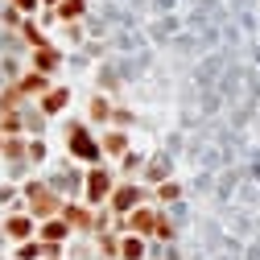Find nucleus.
<instances>
[{"mask_svg":"<svg viewBox=\"0 0 260 260\" xmlns=\"http://www.w3.org/2000/svg\"><path fill=\"white\" fill-rule=\"evenodd\" d=\"M29 203H34V211L38 215H50L58 203H54V194L50 190H42V186H29Z\"/></svg>","mask_w":260,"mask_h":260,"instance_id":"nucleus-1","label":"nucleus"},{"mask_svg":"<svg viewBox=\"0 0 260 260\" xmlns=\"http://www.w3.org/2000/svg\"><path fill=\"white\" fill-rule=\"evenodd\" d=\"M71 149L79 157H95V145H91V137L83 133V128H71Z\"/></svg>","mask_w":260,"mask_h":260,"instance_id":"nucleus-2","label":"nucleus"},{"mask_svg":"<svg viewBox=\"0 0 260 260\" xmlns=\"http://www.w3.org/2000/svg\"><path fill=\"white\" fill-rule=\"evenodd\" d=\"M87 190H91V199L100 203L104 194H108V174H104V170H95V174H91V182H87Z\"/></svg>","mask_w":260,"mask_h":260,"instance_id":"nucleus-3","label":"nucleus"},{"mask_svg":"<svg viewBox=\"0 0 260 260\" xmlns=\"http://www.w3.org/2000/svg\"><path fill=\"white\" fill-rule=\"evenodd\" d=\"M112 203H116V211H128V207H137V203H141V194H137L133 186H124V190L116 194V199H112Z\"/></svg>","mask_w":260,"mask_h":260,"instance_id":"nucleus-4","label":"nucleus"},{"mask_svg":"<svg viewBox=\"0 0 260 260\" xmlns=\"http://www.w3.org/2000/svg\"><path fill=\"white\" fill-rule=\"evenodd\" d=\"M153 227H157V215L153 211H137L133 215V232H153Z\"/></svg>","mask_w":260,"mask_h":260,"instance_id":"nucleus-5","label":"nucleus"},{"mask_svg":"<svg viewBox=\"0 0 260 260\" xmlns=\"http://www.w3.org/2000/svg\"><path fill=\"white\" fill-rule=\"evenodd\" d=\"M79 13H83V0H62V9H58L62 21H71V17H79Z\"/></svg>","mask_w":260,"mask_h":260,"instance_id":"nucleus-6","label":"nucleus"},{"mask_svg":"<svg viewBox=\"0 0 260 260\" xmlns=\"http://www.w3.org/2000/svg\"><path fill=\"white\" fill-rule=\"evenodd\" d=\"M67 108V91H50L46 95V112H62Z\"/></svg>","mask_w":260,"mask_h":260,"instance_id":"nucleus-7","label":"nucleus"},{"mask_svg":"<svg viewBox=\"0 0 260 260\" xmlns=\"http://www.w3.org/2000/svg\"><path fill=\"white\" fill-rule=\"evenodd\" d=\"M9 236L13 240H25L29 236V219H9Z\"/></svg>","mask_w":260,"mask_h":260,"instance_id":"nucleus-8","label":"nucleus"},{"mask_svg":"<svg viewBox=\"0 0 260 260\" xmlns=\"http://www.w3.org/2000/svg\"><path fill=\"white\" fill-rule=\"evenodd\" d=\"M54 62H58V54H54L50 46H42V50H38V67H42V71H50Z\"/></svg>","mask_w":260,"mask_h":260,"instance_id":"nucleus-9","label":"nucleus"},{"mask_svg":"<svg viewBox=\"0 0 260 260\" xmlns=\"http://www.w3.org/2000/svg\"><path fill=\"white\" fill-rule=\"evenodd\" d=\"M120 252H124V260H141V240H128Z\"/></svg>","mask_w":260,"mask_h":260,"instance_id":"nucleus-10","label":"nucleus"},{"mask_svg":"<svg viewBox=\"0 0 260 260\" xmlns=\"http://www.w3.org/2000/svg\"><path fill=\"white\" fill-rule=\"evenodd\" d=\"M67 215H71L75 227H91V215H87V211H67Z\"/></svg>","mask_w":260,"mask_h":260,"instance_id":"nucleus-11","label":"nucleus"},{"mask_svg":"<svg viewBox=\"0 0 260 260\" xmlns=\"http://www.w3.org/2000/svg\"><path fill=\"white\" fill-rule=\"evenodd\" d=\"M62 236H67V227H62V223H50L46 227V240H62Z\"/></svg>","mask_w":260,"mask_h":260,"instance_id":"nucleus-12","label":"nucleus"},{"mask_svg":"<svg viewBox=\"0 0 260 260\" xmlns=\"http://www.w3.org/2000/svg\"><path fill=\"white\" fill-rule=\"evenodd\" d=\"M42 83H46V79H42V75H29V79H25V83H21V91H38V87H42Z\"/></svg>","mask_w":260,"mask_h":260,"instance_id":"nucleus-13","label":"nucleus"},{"mask_svg":"<svg viewBox=\"0 0 260 260\" xmlns=\"http://www.w3.org/2000/svg\"><path fill=\"white\" fill-rule=\"evenodd\" d=\"M34 5H38V0H17V9H25V13H29V9H34Z\"/></svg>","mask_w":260,"mask_h":260,"instance_id":"nucleus-14","label":"nucleus"}]
</instances>
